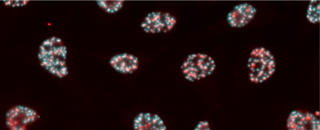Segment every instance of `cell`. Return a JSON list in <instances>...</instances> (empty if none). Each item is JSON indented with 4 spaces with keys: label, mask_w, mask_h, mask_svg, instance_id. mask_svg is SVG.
Returning <instances> with one entry per match:
<instances>
[{
    "label": "cell",
    "mask_w": 320,
    "mask_h": 130,
    "mask_svg": "<svg viewBox=\"0 0 320 130\" xmlns=\"http://www.w3.org/2000/svg\"><path fill=\"white\" fill-rule=\"evenodd\" d=\"M67 52L61 40L53 37L42 43L38 57L43 67L52 75L61 78L68 73L66 62Z\"/></svg>",
    "instance_id": "1"
},
{
    "label": "cell",
    "mask_w": 320,
    "mask_h": 130,
    "mask_svg": "<svg viewBox=\"0 0 320 130\" xmlns=\"http://www.w3.org/2000/svg\"><path fill=\"white\" fill-rule=\"evenodd\" d=\"M247 65L250 80L255 83L266 80L275 70L273 56L268 50L262 47L256 48L252 51Z\"/></svg>",
    "instance_id": "2"
},
{
    "label": "cell",
    "mask_w": 320,
    "mask_h": 130,
    "mask_svg": "<svg viewBox=\"0 0 320 130\" xmlns=\"http://www.w3.org/2000/svg\"><path fill=\"white\" fill-rule=\"evenodd\" d=\"M215 67L214 61L211 57L195 53L188 56L182 64L181 70L186 79L194 81L210 75Z\"/></svg>",
    "instance_id": "3"
},
{
    "label": "cell",
    "mask_w": 320,
    "mask_h": 130,
    "mask_svg": "<svg viewBox=\"0 0 320 130\" xmlns=\"http://www.w3.org/2000/svg\"><path fill=\"white\" fill-rule=\"evenodd\" d=\"M38 118L37 113L24 106L17 105L8 110L6 115V124L11 130H24Z\"/></svg>",
    "instance_id": "4"
},
{
    "label": "cell",
    "mask_w": 320,
    "mask_h": 130,
    "mask_svg": "<svg viewBox=\"0 0 320 130\" xmlns=\"http://www.w3.org/2000/svg\"><path fill=\"white\" fill-rule=\"evenodd\" d=\"M176 23L175 17L170 13L161 12H153L144 18L141 25L146 32L157 33L171 30Z\"/></svg>",
    "instance_id": "5"
},
{
    "label": "cell",
    "mask_w": 320,
    "mask_h": 130,
    "mask_svg": "<svg viewBox=\"0 0 320 130\" xmlns=\"http://www.w3.org/2000/svg\"><path fill=\"white\" fill-rule=\"evenodd\" d=\"M287 127L289 130H319V120L313 114L294 110L290 113L287 121Z\"/></svg>",
    "instance_id": "6"
},
{
    "label": "cell",
    "mask_w": 320,
    "mask_h": 130,
    "mask_svg": "<svg viewBox=\"0 0 320 130\" xmlns=\"http://www.w3.org/2000/svg\"><path fill=\"white\" fill-rule=\"evenodd\" d=\"M256 8L247 3L235 6L228 14L227 20L229 25L234 28H240L248 24L254 17Z\"/></svg>",
    "instance_id": "7"
},
{
    "label": "cell",
    "mask_w": 320,
    "mask_h": 130,
    "mask_svg": "<svg viewBox=\"0 0 320 130\" xmlns=\"http://www.w3.org/2000/svg\"><path fill=\"white\" fill-rule=\"evenodd\" d=\"M133 127L138 130H165L166 127L158 115L148 113L138 114L133 122Z\"/></svg>",
    "instance_id": "8"
},
{
    "label": "cell",
    "mask_w": 320,
    "mask_h": 130,
    "mask_svg": "<svg viewBox=\"0 0 320 130\" xmlns=\"http://www.w3.org/2000/svg\"><path fill=\"white\" fill-rule=\"evenodd\" d=\"M110 63L116 70L123 74H130L138 68L139 62L138 58L131 54L123 53L114 56Z\"/></svg>",
    "instance_id": "9"
},
{
    "label": "cell",
    "mask_w": 320,
    "mask_h": 130,
    "mask_svg": "<svg viewBox=\"0 0 320 130\" xmlns=\"http://www.w3.org/2000/svg\"><path fill=\"white\" fill-rule=\"evenodd\" d=\"M306 18L310 22L316 24L320 21V1L311 0L308 7Z\"/></svg>",
    "instance_id": "10"
},
{
    "label": "cell",
    "mask_w": 320,
    "mask_h": 130,
    "mask_svg": "<svg viewBox=\"0 0 320 130\" xmlns=\"http://www.w3.org/2000/svg\"><path fill=\"white\" fill-rule=\"evenodd\" d=\"M98 5L107 12L110 13L116 12L122 7L123 1H97Z\"/></svg>",
    "instance_id": "11"
}]
</instances>
